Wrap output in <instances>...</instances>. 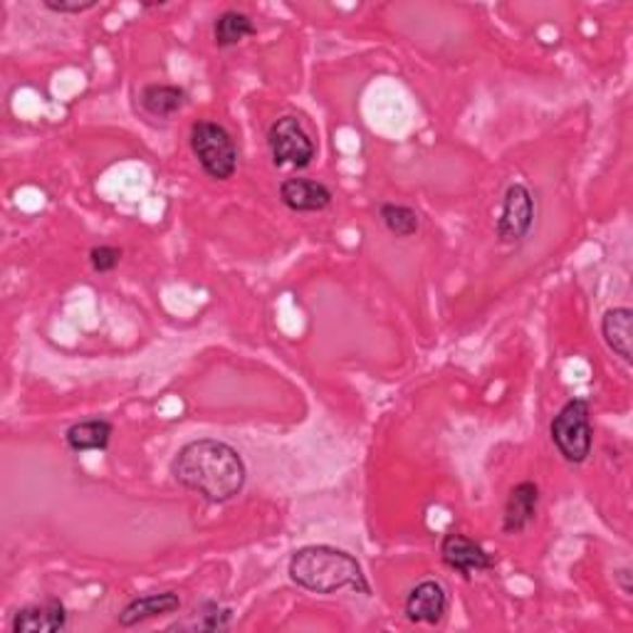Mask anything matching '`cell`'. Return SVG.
<instances>
[{
	"instance_id": "1",
	"label": "cell",
	"mask_w": 633,
	"mask_h": 633,
	"mask_svg": "<svg viewBox=\"0 0 633 633\" xmlns=\"http://www.w3.org/2000/svg\"><path fill=\"white\" fill-rule=\"evenodd\" d=\"M174 478L211 503H228L243 493L248 468L233 445L201 439L186 443L172 466Z\"/></svg>"
},
{
	"instance_id": "2",
	"label": "cell",
	"mask_w": 633,
	"mask_h": 633,
	"mask_svg": "<svg viewBox=\"0 0 633 633\" xmlns=\"http://www.w3.org/2000/svg\"><path fill=\"white\" fill-rule=\"evenodd\" d=\"M288 574L292 582L307 592L334 594L339 590H354L359 594H371L359 561L350 552L329 545H309L297 549L290 559Z\"/></svg>"
},
{
	"instance_id": "3",
	"label": "cell",
	"mask_w": 633,
	"mask_h": 633,
	"mask_svg": "<svg viewBox=\"0 0 633 633\" xmlns=\"http://www.w3.org/2000/svg\"><path fill=\"white\" fill-rule=\"evenodd\" d=\"M549 435L559 456L574 466L592 456V408L586 398H572L561 406V412L555 416L549 426Z\"/></svg>"
},
{
	"instance_id": "4",
	"label": "cell",
	"mask_w": 633,
	"mask_h": 633,
	"mask_svg": "<svg viewBox=\"0 0 633 633\" xmlns=\"http://www.w3.org/2000/svg\"><path fill=\"white\" fill-rule=\"evenodd\" d=\"M191 151L211 178H216V181L233 178L238 168V149L226 127L216 122H195L191 127Z\"/></svg>"
},
{
	"instance_id": "5",
	"label": "cell",
	"mask_w": 633,
	"mask_h": 633,
	"mask_svg": "<svg viewBox=\"0 0 633 633\" xmlns=\"http://www.w3.org/2000/svg\"><path fill=\"white\" fill-rule=\"evenodd\" d=\"M267 147H270L275 166L305 168L315 159V144L297 117H280L267 131Z\"/></svg>"
},
{
	"instance_id": "6",
	"label": "cell",
	"mask_w": 633,
	"mask_h": 633,
	"mask_svg": "<svg viewBox=\"0 0 633 633\" xmlns=\"http://www.w3.org/2000/svg\"><path fill=\"white\" fill-rule=\"evenodd\" d=\"M534 226V199L524 183H510L497 218V238L503 245H515L530 236Z\"/></svg>"
},
{
	"instance_id": "7",
	"label": "cell",
	"mask_w": 633,
	"mask_h": 633,
	"mask_svg": "<svg viewBox=\"0 0 633 633\" xmlns=\"http://www.w3.org/2000/svg\"><path fill=\"white\" fill-rule=\"evenodd\" d=\"M441 557L445 565H448L451 569H456V572L463 577L488 572V569H493L495 565L493 557L483 549V545H478L476 540H470L460 532L445 534L441 542Z\"/></svg>"
},
{
	"instance_id": "8",
	"label": "cell",
	"mask_w": 633,
	"mask_h": 633,
	"mask_svg": "<svg viewBox=\"0 0 633 633\" xmlns=\"http://www.w3.org/2000/svg\"><path fill=\"white\" fill-rule=\"evenodd\" d=\"M406 619L414 623H439L448 611V594L433 579L416 584L406 596Z\"/></svg>"
},
{
	"instance_id": "9",
	"label": "cell",
	"mask_w": 633,
	"mask_h": 633,
	"mask_svg": "<svg viewBox=\"0 0 633 633\" xmlns=\"http://www.w3.org/2000/svg\"><path fill=\"white\" fill-rule=\"evenodd\" d=\"M67 626V609L60 599L23 606L13 617V633H58Z\"/></svg>"
},
{
	"instance_id": "10",
	"label": "cell",
	"mask_w": 633,
	"mask_h": 633,
	"mask_svg": "<svg viewBox=\"0 0 633 633\" xmlns=\"http://www.w3.org/2000/svg\"><path fill=\"white\" fill-rule=\"evenodd\" d=\"M280 201L295 213H317L332 203V191L312 178H288L280 183Z\"/></svg>"
},
{
	"instance_id": "11",
	"label": "cell",
	"mask_w": 633,
	"mask_h": 633,
	"mask_svg": "<svg viewBox=\"0 0 633 633\" xmlns=\"http://www.w3.org/2000/svg\"><path fill=\"white\" fill-rule=\"evenodd\" d=\"M540 505V488L524 480V483L515 485L510 490V497L505 503V517H503V532L505 534H520L528 530L537 517Z\"/></svg>"
},
{
	"instance_id": "12",
	"label": "cell",
	"mask_w": 633,
	"mask_h": 633,
	"mask_svg": "<svg viewBox=\"0 0 633 633\" xmlns=\"http://www.w3.org/2000/svg\"><path fill=\"white\" fill-rule=\"evenodd\" d=\"M178 609H181V599H178L176 592L139 596V599H131L122 609L119 626L131 629V626H137V623H141V621L166 617V613H176Z\"/></svg>"
},
{
	"instance_id": "13",
	"label": "cell",
	"mask_w": 633,
	"mask_h": 633,
	"mask_svg": "<svg viewBox=\"0 0 633 633\" xmlns=\"http://www.w3.org/2000/svg\"><path fill=\"white\" fill-rule=\"evenodd\" d=\"M112 433L114 426L106 418H87V421H79L67 428L65 443L73 453L104 451L112 441Z\"/></svg>"
},
{
	"instance_id": "14",
	"label": "cell",
	"mask_w": 633,
	"mask_h": 633,
	"mask_svg": "<svg viewBox=\"0 0 633 633\" xmlns=\"http://www.w3.org/2000/svg\"><path fill=\"white\" fill-rule=\"evenodd\" d=\"M631 319L633 312L629 307H613L602 319V334L606 346L626 364H631Z\"/></svg>"
},
{
	"instance_id": "15",
	"label": "cell",
	"mask_w": 633,
	"mask_h": 633,
	"mask_svg": "<svg viewBox=\"0 0 633 633\" xmlns=\"http://www.w3.org/2000/svg\"><path fill=\"white\" fill-rule=\"evenodd\" d=\"M144 112L151 114L156 119H168L174 117L176 112L183 110L186 104V89L176 85H149L141 89L139 97Z\"/></svg>"
},
{
	"instance_id": "16",
	"label": "cell",
	"mask_w": 633,
	"mask_h": 633,
	"mask_svg": "<svg viewBox=\"0 0 633 633\" xmlns=\"http://www.w3.org/2000/svg\"><path fill=\"white\" fill-rule=\"evenodd\" d=\"M251 35H255L253 21L238 11L220 13L216 25H213V40H216L218 48H233V45L243 42Z\"/></svg>"
},
{
	"instance_id": "17",
	"label": "cell",
	"mask_w": 633,
	"mask_h": 633,
	"mask_svg": "<svg viewBox=\"0 0 633 633\" xmlns=\"http://www.w3.org/2000/svg\"><path fill=\"white\" fill-rule=\"evenodd\" d=\"M379 218L391 236L396 238H412L418 233V213L408 206H401V203H383L379 208Z\"/></svg>"
},
{
	"instance_id": "18",
	"label": "cell",
	"mask_w": 633,
	"mask_h": 633,
	"mask_svg": "<svg viewBox=\"0 0 633 633\" xmlns=\"http://www.w3.org/2000/svg\"><path fill=\"white\" fill-rule=\"evenodd\" d=\"M233 621V611L226 609V606H218L216 602H206L201 609H195L193 621L176 623L174 629L181 631H226Z\"/></svg>"
},
{
	"instance_id": "19",
	"label": "cell",
	"mask_w": 633,
	"mask_h": 633,
	"mask_svg": "<svg viewBox=\"0 0 633 633\" xmlns=\"http://www.w3.org/2000/svg\"><path fill=\"white\" fill-rule=\"evenodd\" d=\"M122 261V248L117 245H97L89 251V265H92L94 273L106 275L112 273L114 267Z\"/></svg>"
},
{
	"instance_id": "20",
	"label": "cell",
	"mask_w": 633,
	"mask_h": 633,
	"mask_svg": "<svg viewBox=\"0 0 633 633\" xmlns=\"http://www.w3.org/2000/svg\"><path fill=\"white\" fill-rule=\"evenodd\" d=\"M42 5L60 15H79L97 8V0H85V3H79V0H42Z\"/></svg>"
},
{
	"instance_id": "21",
	"label": "cell",
	"mask_w": 633,
	"mask_h": 633,
	"mask_svg": "<svg viewBox=\"0 0 633 633\" xmlns=\"http://www.w3.org/2000/svg\"><path fill=\"white\" fill-rule=\"evenodd\" d=\"M617 579L621 582L623 594H631V569H621V572L617 574Z\"/></svg>"
}]
</instances>
